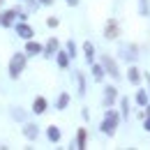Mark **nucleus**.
<instances>
[{
  "label": "nucleus",
  "instance_id": "9b49d317",
  "mask_svg": "<svg viewBox=\"0 0 150 150\" xmlns=\"http://www.w3.org/2000/svg\"><path fill=\"white\" fill-rule=\"evenodd\" d=\"M23 134H25V139L35 141V139L39 136V129H37V125H23Z\"/></svg>",
  "mask_w": 150,
  "mask_h": 150
},
{
  "label": "nucleus",
  "instance_id": "7ed1b4c3",
  "mask_svg": "<svg viewBox=\"0 0 150 150\" xmlns=\"http://www.w3.org/2000/svg\"><path fill=\"white\" fill-rule=\"evenodd\" d=\"M120 58H125V60H129V62H134L136 58H139V53H136V46L134 44H120Z\"/></svg>",
  "mask_w": 150,
  "mask_h": 150
},
{
  "label": "nucleus",
  "instance_id": "4468645a",
  "mask_svg": "<svg viewBox=\"0 0 150 150\" xmlns=\"http://www.w3.org/2000/svg\"><path fill=\"white\" fill-rule=\"evenodd\" d=\"M83 53H86V60H88V62H93V60H95V46L90 44V42L83 44Z\"/></svg>",
  "mask_w": 150,
  "mask_h": 150
},
{
  "label": "nucleus",
  "instance_id": "423d86ee",
  "mask_svg": "<svg viewBox=\"0 0 150 150\" xmlns=\"http://www.w3.org/2000/svg\"><path fill=\"white\" fill-rule=\"evenodd\" d=\"M16 16H19L16 9H7V12H2V14H0V25H2V28H9Z\"/></svg>",
  "mask_w": 150,
  "mask_h": 150
},
{
  "label": "nucleus",
  "instance_id": "f03ea898",
  "mask_svg": "<svg viewBox=\"0 0 150 150\" xmlns=\"http://www.w3.org/2000/svg\"><path fill=\"white\" fill-rule=\"evenodd\" d=\"M23 69H25V53H14L9 60V76L16 79V76H21Z\"/></svg>",
  "mask_w": 150,
  "mask_h": 150
},
{
  "label": "nucleus",
  "instance_id": "5701e85b",
  "mask_svg": "<svg viewBox=\"0 0 150 150\" xmlns=\"http://www.w3.org/2000/svg\"><path fill=\"white\" fill-rule=\"evenodd\" d=\"M67 53H69L72 58L76 56V44H74V42H67Z\"/></svg>",
  "mask_w": 150,
  "mask_h": 150
},
{
  "label": "nucleus",
  "instance_id": "ddd939ff",
  "mask_svg": "<svg viewBox=\"0 0 150 150\" xmlns=\"http://www.w3.org/2000/svg\"><path fill=\"white\" fill-rule=\"evenodd\" d=\"M46 106H49V102H46L44 97H37L35 104H33V111H35V113H44V111H46Z\"/></svg>",
  "mask_w": 150,
  "mask_h": 150
},
{
  "label": "nucleus",
  "instance_id": "dca6fc26",
  "mask_svg": "<svg viewBox=\"0 0 150 150\" xmlns=\"http://www.w3.org/2000/svg\"><path fill=\"white\" fill-rule=\"evenodd\" d=\"M46 136H49V139H51V141L56 143V141H60V129H58L56 125H51V127L46 129Z\"/></svg>",
  "mask_w": 150,
  "mask_h": 150
},
{
  "label": "nucleus",
  "instance_id": "20e7f679",
  "mask_svg": "<svg viewBox=\"0 0 150 150\" xmlns=\"http://www.w3.org/2000/svg\"><path fill=\"white\" fill-rule=\"evenodd\" d=\"M102 69H104V72H109L113 79H118V76H120V72H118V65H115V60H113V58H109V56H104V60H102Z\"/></svg>",
  "mask_w": 150,
  "mask_h": 150
},
{
  "label": "nucleus",
  "instance_id": "b1692460",
  "mask_svg": "<svg viewBox=\"0 0 150 150\" xmlns=\"http://www.w3.org/2000/svg\"><path fill=\"white\" fill-rule=\"evenodd\" d=\"M139 9H141L143 16H148V0H141V7H139Z\"/></svg>",
  "mask_w": 150,
  "mask_h": 150
},
{
  "label": "nucleus",
  "instance_id": "bb28decb",
  "mask_svg": "<svg viewBox=\"0 0 150 150\" xmlns=\"http://www.w3.org/2000/svg\"><path fill=\"white\" fill-rule=\"evenodd\" d=\"M67 5H69V7H76V5H79V0H67Z\"/></svg>",
  "mask_w": 150,
  "mask_h": 150
},
{
  "label": "nucleus",
  "instance_id": "a211bd4d",
  "mask_svg": "<svg viewBox=\"0 0 150 150\" xmlns=\"http://www.w3.org/2000/svg\"><path fill=\"white\" fill-rule=\"evenodd\" d=\"M76 83H79V95L83 97V95H86V79H83L81 72H76Z\"/></svg>",
  "mask_w": 150,
  "mask_h": 150
},
{
  "label": "nucleus",
  "instance_id": "4be33fe9",
  "mask_svg": "<svg viewBox=\"0 0 150 150\" xmlns=\"http://www.w3.org/2000/svg\"><path fill=\"white\" fill-rule=\"evenodd\" d=\"M120 109H122V118H127V115H129V99H127V97H122V99H120Z\"/></svg>",
  "mask_w": 150,
  "mask_h": 150
},
{
  "label": "nucleus",
  "instance_id": "c85d7f7f",
  "mask_svg": "<svg viewBox=\"0 0 150 150\" xmlns=\"http://www.w3.org/2000/svg\"><path fill=\"white\" fill-rule=\"evenodd\" d=\"M148 115H150V106L146 104V118H148Z\"/></svg>",
  "mask_w": 150,
  "mask_h": 150
},
{
  "label": "nucleus",
  "instance_id": "6e6552de",
  "mask_svg": "<svg viewBox=\"0 0 150 150\" xmlns=\"http://www.w3.org/2000/svg\"><path fill=\"white\" fill-rule=\"evenodd\" d=\"M16 35L23 37V39H33V28L25 25V23H19V25H16Z\"/></svg>",
  "mask_w": 150,
  "mask_h": 150
},
{
  "label": "nucleus",
  "instance_id": "39448f33",
  "mask_svg": "<svg viewBox=\"0 0 150 150\" xmlns=\"http://www.w3.org/2000/svg\"><path fill=\"white\" fill-rule=\"evenodd\" d=\"M118 35H120V30H118V21L109 19V21H106V28H104V37H106V39H115Z\"/></svg>",
  "mask_w": 150,
  "mask_h": 150
},
{
  "label": "nucleus",
  "instance_id": "a878e982",
  "mask_svg": "<svg viewBox=\"0 0 150 150\" xmlns=\"http://www.w3.org/2000/svg\"><path fill=\"white\" fill-rule=\"evenodd\" d=\"M37 5H53V0H37Z\"/></svg>",
  "mask_w": 150,
  "mask_h": 150
},
{
  "label": "nucleus",
  "instance_id": "f3484780",
  "mask_svg": "<svg viewBox=\"0 0 150 150\" xmlns=\"http://www.w3.org/2000/svg\"><path fill=\"white\" fill-rule=\"evenodd\" d=\"M127 79H129V83H134V86H136V83L141 81V72H139L136 67H132V69H129V74H127Z\"/></svg>",
  "mask_w": 150,
  "mask_h": 150
},
{
  "label": "nucleus",
  "instance_id": "6ab92c4d",
  "mask_svg": "<svg viewBox=\"0 0 150 150\" xmlns=\"http://www.w3.org/2000/svg\"><path fill=\"white\" fill-rule=\"evenodd\" d=\"M93 79H95V81H102V79H104V69H102V65H93Z\"/></svg>",
  "mask_w": 150,
  "mask_h": 150
},
{
  "label": "nucleus",
  "instance_id": "0eeeda50",
  "mask_svg": "<svg viewBox=\"0 0 150 150\" xmlns=\"http://www.w3.org/2000/svg\"><path fill=\"white\" fill-rule=\"evenodd\" d=\"M118 99V88H113V86H109L106 90H104V104H106V109L109 106H113V102Z\"/></svg>",
  "mask_w": 150,
  "mask_h": 150
},
{
  "label": "nucleus",
  "instance_id": "9d476101",
  "mask_svg": "<svg viewBox=\"0 0 150 150\" xmlns=\"http://www.w3.org/2000/svg\"><path fill=\"white\" fill-rule=\"evenodd\" d=\"M58 46H60V44H58V39H49V42H46V46H44L42 51H44V56H46V58H51L58 51Z\"/></svg>",
  "mask_w": 150,
  "mask_h": 150
},
{
  "label": "nucleus",
  "instance_id": "cd10ccee",
  "mask_svg": "<svg viewBox=\"0 0 150 150\" xmlns=\"http://www.w3.org/2000/svg\"><path fill=\"white\" fill-rule=\"evenodd\" d=\"M146 132H150V115L146 118Z\"/></svg>",
  "mask_w": 150,
  "mask_h": 150
},
{
  "label": "nucleus",
  "instance_id": "f257e3e1",
  "mask_svg": "<svg viewBox=\"0 0 150 150\" xmlns=\"http://www.w3.org/2000/svg\"><path fill=\"white\" fill-rule=\"evenodd\" d=\"M118 120H120V115L109 106V111H106L104 120H102V125H99L102 132H104V134H109V136H113V134H115V127H118Z\"/></svg>",
  "mask_w": 150,
  "mask_h": 150
},
{
  "label": "nucleus",
  "instance_id": "393cba45",
  "mask_svg": "<svg viewBox=\"0 0 150 150\" xmlns=\"http://www.w3.org/2000/svg\"><path fill=\"white\" fill-rule=\"evenodd\" d=\"M46 25H49V28H56V25H58V19H56V16H51V19H46Z\"/></svg>",
  "mask_w": 150,
  "mask_h": 150
},
{
  "label": "nucleus",
  "instance_id": "412c9836",
  "mask_svg": "<svg viewBox=\"0 0 150 150\" xmlns=\"http://www.w3.org/2000/svg\"><path fill=\"white\" fill-rule=\"evenodd\" d=\"M67 104H69V95L62 93L60 97H58V109H67Z\"/></svg>",
  "mask_w": 150,
  "mask_h": 150
},
{
  "label": "nucleus",
  "instance_id": "2eb2a0df",
  "mask_svg": "<svg viewBox=\"0 0 150 150\" xmlns=\"http://www.w3.org/2000/svg\"><path fill=\"white\" fill-rule=\"evenodd\" d=\"M76 148H79V150L86 148V129H83V127L76 132Z\"/></svg>",
  "mask_w": 150,
  "mask_h": 150
},
{
  "label": "nucleus",
  "instance_id": "aec40b11",
  "mask_svg": "<svg viewBox=\"0 0 150 150\" xmlns=\"http://www.w3.org/2000/svg\"><path fill=\"white\" fill-rule=\"evenodd\" d=\"M136 102H139V106H146L148 104V93L146 90H139L136 93Z\"/></svg>",
  "mask_w": 150,
  "mask_h": 150
},
{
  "label": "nucleus",
  "instance_id": "f8f14e48",
  "mask_svg": "<svg viewBox=\"0 0 150 150\" xmlns=\"http://www.w3.org/2000/svg\"><path fill=\"white\" fill-rule=\"evenodd\" d=\"M56 60H58V67H67L69 65V53L67 51H56Z\"/></svg>",
  "mask_w": 150,
  "mask_h": 150
},
{
  "label": "nucleus",
  "instance_id": "1a4fd4ad",
  "mask_svg": "<svg viewBox=\"0 0 150 150\" xmlns=\"http://www.w3.org/2000/svg\"><path fill=\"white\" fill-rule=\"evenodd\" d=\"M42 44H37V42H30L28 39V44H25V56H37V53H42Z\"/></svg>",
  "mask_w": 150,
  "mask_h": 150
}]
</instances>
